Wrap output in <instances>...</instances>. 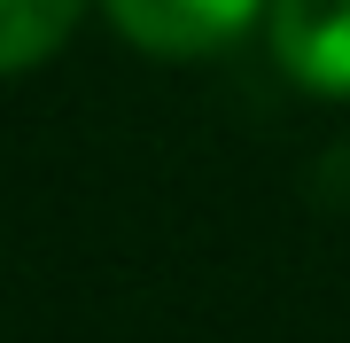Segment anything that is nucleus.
I'll use <instances>...</instances> for the list:
<instances>
[{
  "label": "nucleus",
  "mask_w": 350,
  "mask_h": 343,
  "mask_svg": "<svg viewBox=\"0 0 350 343\" xmlns=\"http://www.w3.org/2000/svg\"><path fill=\"white\" fill-rule=\"evenodd\" d=\"M273 0H101L109 31L125 47L156 55V63H187V55H218L234 47L250 24H265Z\"/></svg>",
  "instance_id": "1"
},
{
  "label": "nucleus",
  "mask_w": 350,
  "mask_h": 343,
  "mask_svg": "<svg viewBox=\"0 0 350 343\" xmlns=\"http://www.w3.org/2000/svg\"><path fill=\"white\" fill-rule=\"evenodd\" d=\"M265 47L296 94L350 102V0H273Z\"/></svg>",
  "instance_id": "2"
},
{
  "label": "nucleus",
  "mask_w": 350,
  "mask_h": 343,
  "mask_svg": "<svg viewBox=\"0 0 350 343\" xmlns=\"http://www.w3.org/2000/svg\"><path fill=\"white\" fill-rule=\"evenodd\" d=\"M86 0H0V78H24L70 47Z\"/></svg>",
  "instance_id": "3"
}]
</instances>
